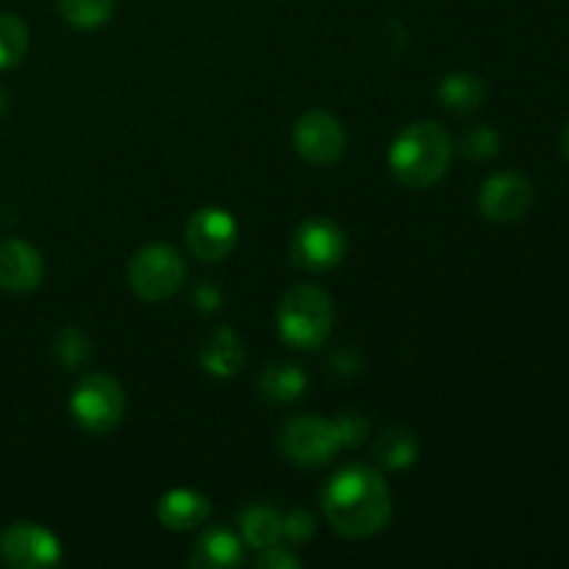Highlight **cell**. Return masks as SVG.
<instances>
[{
	"mask_svg": "<svg viewBox=\"0 0 569 569\" xmlns=\"http://www.w3.org/2000/svg\"><path fill=\"white\" fill-rule=\"evenodd\" d=\"M322 511L337 533L370 539L392 520V492L387 478L372 465H348L331 476L320 492Z\"/></svg>",
	"mask_w": 569,
	"mask_h": 569,
	"instance_id": "cell-1",
	"label": "cell"
},
{
	"mask_svg": "<svg viewBox=\"0 0 569 569\" xmlns=\"http://www.w3.org/2000/svg\"><path fill=\"white\" fill-rule=\"evenodd\" d=\"M450 161L453 139L433 120L411 122L389 144V170L409 189H428L442 181Z\"/></svg>",
	"mask_w": 569,
	"mask_h": 569,
	"instance_id": "cell-2",
	"label": "cell"
},
{
	"mask_svg": "<svg viewBox=\"0 0 569 569\" xmlns=\"http://www.w3.org/2000/svg\"><path fill=\"white\" fill-rule=\"evenodd\" d=\"M276 328L292 350H317L333 331V300L315 283L287 289L276 311Z\"/></svg>",
	"mask_w": 569,
	"mask_h": 569,
	"instance_id": "cell-3",
	"label": "cell"
},
{
	"mask_svg": "<svg viewBox=\"0 0 569 569\" xmlns=\"http://www.w3.org/2000/svg\"><path fill=\"white\" fill-rule=\"evenodd\" d=\"M128 287L144 303H164L187 281V261L172 244H144L128 261Z\"/></svg>",
	"mask_w": 569,
	"mask_h": 569,
	"instance_id": "cell-4",
	"label": "cell"
},
{
	"mask_svg": "<svg viewBox=\"0 0 569 569\" xmlns=\"http://www.w3.org/2000/svg\"><path fill=\"white\" fill-rule=\"evenodd\" d=\"M278 450L295 467H306V470L326 467L342 450L337 420L320 415L289 417L278 431Z\"/></svg>",
	"mask_w": 569,
	"mask_h": 569,
	"instance_id": "cell-5",
	"label": "cell"
},
{
	"mask_svg": "<svg viewBox=\"0 0 569 569\" xmlns=\"http://www.w3.org/2000/svg\"><path fill=\"white\" fill-rule=\"evenodd\" d=\"M128 409L126 392H122L120 381L103 372H92L83 378L70 398V415L81 431L92 433V437H103L111 433L122 422Z\"/></svg>",
	"mask_w": 569,
	"mask_h": 569,
	"instance_id": "cell-6",
	"label": "cell"
},
{
	"mask_svg": "<svg viewBox=\"0 0 569 569\" xmlns=\"http://www.w3.org/2000/svg\"><path fill=\"white\" fill-rule=\"evenodd\" d=\"M289 256L298 270L328 272L342 264V259L348 256V237L328 217H311L295 231Z\"/></svg>",
	"mask_w": 569,
	"mask_h": 569,
	"instance_id": "cell-7",
	"label": "cell"
},
{
	"mask_svg": "<svg viewBox=\"0 0 569 569\" xmlns=\"http://www.w3.org/2000/svg\"><path fill=\"white\" fill-rule=\"evenodd\" d=\"M0 559L11 569H48L61 561V542L37 522H14L0 533Z\"/></svg>",
	"mask_w": 569,
	"mask_h": 569,
	"instance_id": "cell-8",
	"label": "cell"
},
{
	"mask_svg": "<svg viewBox=\"0 0 569 569\" xmlns=\"http://www.w3.org/2000/svg\"><path fill=\"white\" fill-rule=\"evenodd\" d=\"M295 150L303 161L315 167H331L337 164L345 156L348 148V133L345 126L328 111H306L298 122H295L292 131Z\"/></svg>",
	"mask_w": 569,
	"mask_h": 569,
	"instance_id": "cell-9",
	"label": "cell"
},
{
	"mask_svg": "<svg viewBox=\"0 0 569 569\" xmlns=\"http://www.w3.org/2000/svg\"><path fill=\"white\" fill-rule=\"evenodd\" d=\"M239 242V222L231 211L220 206H206L194 211L187 222V248L194 259L214 264L228 259Z\"/></svg>",
	"mask_w": 569,
	"mask_h": 569,
	"instance_id": "cell-10",
	"label": "cell"
},
{
	"mask_svg": "<svg viewBox=\"0 0 569 569\" xmlns=\"http://www.w3.org/2000/svg\"><path fill=\"white\" fill-rule=\"evenodd\" d=\"M533 206V183L520 172H498L487 178L478 192V211L489 222H517L531 211Z\"/></svg>",
	"mask_w": 569,
	"mask_h": 569,
	"instance_id": "cell-11",
	"label": "cell"
},
{
	"mask_svg": "<svg viewBox=\"0 0 569 569\" xmlns=\"http://www.w3.org/2000/svg\"><path fill=\"white\" fill-rule=\"evenodd\" d=\"M44 261L26 239H0V289L11 295H28L42 287Z\"/></svg>",
	"mask_w": 569,
	"mask_h": 569,
	"instance_id": "cell-12",
	"label": "cell"
},
{
	"mask_svg": "<svg viewBox=\"0 0 569 569\" xmlns=\"http://www.w3.org/2000/svg\"><path fill=\"white\" fill-rule=\"evenodd\" d=\"M244 559V539L226 522L209 526L194 539L189 565L198 569H233Z\"/></svg>",
	"mask_w": 569,
	"mask_h": 569,
	"instance_id": "cell-13",
	"label": "cell"
},
{
	"mask_svg": "<svg viewBox=\"0 0 569 569\" xmlns=\"http://www.w3.org/2000/svg\"><path fill=\"white\" fill-rule=\"evenodd\" d=\"M198 361L209 376L233 378L248 365V350H244L242 339L231 328L220 326L203 339V345L198 350Z\"/></svg>",
	"mask_w": 569,
	"mask_h": 569,
	"instance_id": "cell-14",
	"label": "cell"
},
{
	"mask_svg": "<svg viewBox=\"0 0 569 569\" xmlns=\"http://www.w3.org/2000/svg\"><path fill=\"white\" fill-rule=\"evenodd\" d=\"M156 517L170 531H194L211 517V503L206 495L194 492V489H170L167 495H161Z\"/></svg>",
	"mask_w": 569,
	"mask_h": 569,
	"instance_id": "cell-15",
	"label": "cell"
},
{
	"mask_svg": "<svg viewBox=\"0 0 569 569\" xmlns=\"http://www.w3.org/2000/svg\"><path fill=\"white\" fill-rule=\"evenodd\" d=\"M306 387H309L306 372L289 361H272L259 376V395L272 406L295 403L298 398H303Z\"/></svg>",
	"mask_w": 569,
	"mask_h": 569,
	"instance_id": "cell-16",
	"label": "cell"
},
{
	"mask_svg": "<svg viewBox=\"0 0 569 569\" xmlns=\"http://www.w3.org/2000/svg\"><path fill=\"white\" fill-rule=\"evenodd\" d=\"M239 531H242L244 545H250L253 550H264L283 539V517L276 506L250 503L239 515Z\"/></svg>",
	"mask_w": 569,
	"mask_h": 569,
	"instance_id": "cell-17",
	"label": "cell"
},
{
	"mask_svg": "<svg viewBox=\"0 0 569 569\" xmlns=\"http://www.w3.org/2000/svg\"><path fill=\"white\" fill-rule=\"evenodd\" d=\"M439 100L453 114H472L487 103V83L472 72H450L437 89Z\"/></svg>",
	"mask_w": 569,
	"mask_h": 569,
	"instance_id": "cell-18",
	"label": "cell"
},
{
	"mask_svg": "<svg viewBox=\"0 0 569 569\" xmlns=\"http://www.w3.org/2000/svg\"><path fill=\"white\" fill-rule=\"evenodd\" d=\"M372 456L383 470H406L420 459V439L409 428H387L372 445Z\"/></svg>",
	"mask_w": 569,
	"mask_h": 569,
	"instance_id": "cell-19",
	"label": "cell"
},
{
	"mask_svg": "<svg viewBox=\"0 0 569 569\" xmlns=\"http://www.w3.org/2000/svg\"><path fill=\"white\" fill-rule=\"evenodd\" d=\"M114 0H59V14L78 31H94L114 14Z\"/></svg>",
	"mask_w": 569,
	"mask_h": 569,
	"instance_id": "cell-20",
	"label": "cell"
},
{
	"mask_svg": "<svg viewBox=\"0 0 569 569\" xmlns=\"http://www.w3.org/2000/svg\"><path fill=\"white\" fill-rule=\"evenodd\" d=\"M31 44L28 26L14 14H0V70L20 64Z\"/></svg>",
	"mask_w": 569,
	"mask_h": 569,
	"instance_id": "cell-21",
	"label": "cell"
},
{
	"mask_svg": "<svg viewBox=\"0 0 569 569\" xmlns=\"http://www.w3.org/2000/svg\"><path fill=\"white\" fill-rule=\"evenodd\" d=\"M56 359L67 367V370H78V367L89 365L92 359V342L87 339V333H81L78 328L67 326L56 333Z\"/></svg>",
	"mask_w": 569,
	"mask_h": 569,
	"instance_id": "cell-22",
	"label": "cell"
},
{
	"mask_svg": "<svg viewBox=\"0 0 569 569\" xmlns=\"http://www.w3.org/2000/svg\"><path fill=\"white\" fill-rule=\"evenodd\" d=\"M459 150L472 161L492 159V156H498L500 150V133L495 131L492 126L478 122V126L465 128V133L459 137Z\"/></svg>",
	"mask_w": 569,
	"mask_h": 569,
	"instance_id": "cell-23",
	"label": "cell"
},
{
	"mask_svg": "<svg viewBox=\"0 0 569 569\" xmlns=\"http://www.w3.org/2000/svg\"><path fill=\"white\" fill-rule=\"evenodd\" d=\"M315 517L306 509H292L283 517V537H289L292 542H306V539L315 537Z\"/></svg>",
	"mask_w": 569,
	"mask_h": 569,
	"instance_id": "cell-24",
	"label": "cell"
},
{
	"mask_svg": "<svg viewBox=\"0 0 569 569\" xmlns=\"http://www.w3.org/2000/svg\"><path fill=\"white\" fill-rule=\"evenodd\" d=\"M339 437H342V448H359L367 437V420L356 411H348V415L337 417Z\"/></svg>",
	"mask_w": 569,
	"mask_h": 569,
	"instance_id": "cell-25",
	"label": "cell"
},
{
	"mask_svg": "<svg viewBox=\"0 0 569 569\" xmlns=\"http://www.w3.org/2000/svg\"><path fill=\"white\" fill-rule=\"evenodd\" d=\"M256 567L261 569H298L300 559L289 548H281V545H270V548L259 550V559H256Z\"/></svg>",
	"mask_w": 569,
	"mask_h": 569,
	"instance_id": "cell-26",
	"label": "cell"
},
{
	"mask_svg": "<svg viewBox=\"0 0 569 569\" xmlns=\"http://www.w3.org/2000/svg\"><path fill=\"white\" fill-rule=\"evenodd\" d=\"M192 300L203 311H217V309H220V303H222V295H220V289L211 287V283H200V287L194 289Z\"/></svg>",
	"mask_w": 569,
	"mask_h": 569,
	"instance_id": "cell-27",
	"label": "cell"
},
{
	"mask_svg": "<svg viewBox=\"0 0 569 569\" xmlns=\"http://www.w3.org/2000/svg\"><path fill=\"white\" fill-rule=\"evenodd\" d=\"M6 103H9V98H6V92H3V89H0V114H3V111H6Z\"/></svg>",
	"mask_w": 569,
	"mask_h": 569,
	"instance_id": "cell-28",
	"label": "cell"
},
{
	"mask_svg": "<svg viewBox=\"0 0 569 569\" xmlns=\"http://www.w3.org/2000/svg\"><path fill=\"white\" fill-rule=\"evenodd\" d=\"M565 156H567V161H569V126H567V131H565Z\"/></svg>",
	"mask_w": 569,
	"mask_h": 569,
	"instance_id": "cell-29",
	"label": "cell"
}]
</instances>
